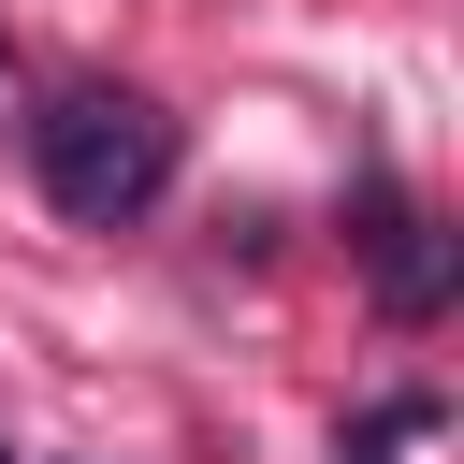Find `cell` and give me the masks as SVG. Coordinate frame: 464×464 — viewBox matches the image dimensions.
<instances>
[{
    "label": "cell",
    "instance_id": "1",
    "mask_svg": "<svg viewBox=\"0 0 464 464\" xmlns=\"http://www.w3.org/2000/svg\"><path fill=\"white\" fill-rule=\"evenodd\" d=\"M174 116L145 102V87H58L44 116H29V174H44V203L72 218V232H130L160 188H174Z\"/></svg>",
    "mask_w": 464,
    "mask_h": 464
},
{
    "label": "cell",
    "instance_id": "2",
    "mask_svg": "<svg viewBox=\"0 0 464 464\" xmlns=\"http://www.w3.org/2000/svg\"><path fill=\"white\" fill-rule=\"evenodd\" d=\"M362 261H377V304H392V319H435V304L464 290V246H450L420 203H392V188H362Z\"/></svg>",
    "mask_w": 464,
    "mask_h": 464
},
{
    "label": "cell",
    "instance_id": "3",
    "mask_svg": "<svg viewBox=\"0 0 464 464\" xmlns=\"http://www.w3.org/2000/svg\"><path fill=\"white\" fill-rule=\"evenodd\" d=\"M406 435H435V392H392V406H362V435H348V464H377V450H406Z\"/></svg>",
    "mask_w": 464,
    "mask_h": 464
},
{
    "label": "cell",
    "instance_id": "4",
    "mask_svg": "<svg viewBox=\"0 0 464 464\" xmlns=\"http://www.w3.org/2000/svg\"><path fill=\"white\" fill-rule=\"evenodd\" d=\"M0 464H14V450H0Z\"/></svg>",
    "mask_w": 464,
    "mask_h": 464
}]
</instances>
